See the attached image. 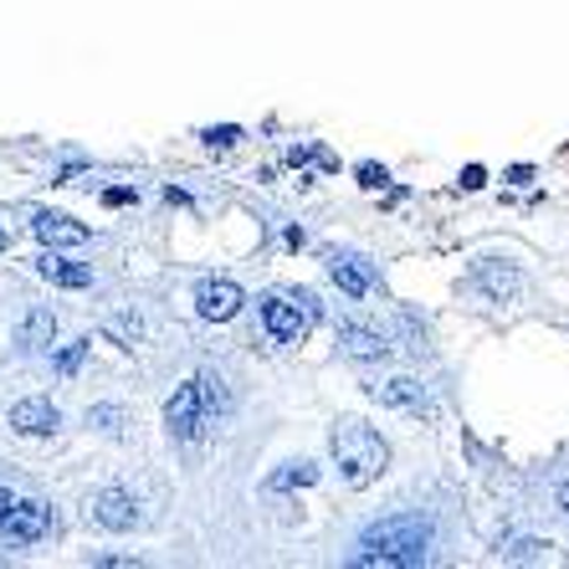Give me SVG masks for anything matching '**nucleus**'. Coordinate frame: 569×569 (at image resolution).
Segmentation results:
<instances>
[{
  "instance_id": "nucleus-18",
  "label": "nucleus",
  "mask_w": 569,
  "mask_h": 569,
  "mask_svg": "<svg viewBox=\"0 0 569 569\" xmlns=\"http://www.w3.org/2000/svg\"><path fill=\"white\" fill-rule=\"evenodd\" d=\"M93 349V339H78V345H67L62 355H57V370L62 375H78V365H82V355Z\"/></svg>"
},
{
  "instance_id": "nucleus-17",
  "label": "nucleus",
  "mask_w": 569,
  "mask_h": 569,
  "mask_svg": "<svg viewBox=\"0 0 569 569\" xmlns=\"http://www.w3.org/2000/svg\"><path fill=\"white\" fill-rule=\"evenodd\" d=\"M88 426H98V431H108V437H119V431H123V411H119V406H93V411H88Z\"/></svg>"
},
{
  "instance_id": "nucleus-23",
  "label": "nucleus",
  "mask_w": 569,
  "mask_h": 569,
  "mask_svg": "<svg viewBox=\"0 0 569 569\" xmlns=\"http://www.w3.org/2000/svg\"><path fill=\"white\" fill-rule=\"evenodd\" d=\"M113 333H123V339L133 345V339H139V318H113ZM129 345H123V349H129Z\"/></svg>"
},
{
  "instance_id": "nucleus-10",
  "label": "nucleus",
  "mask_w": 569,
  "mask_h": 569,
  "mask_svg": "<svg viewBox=\"0 0 569 569\" xmlns=\"http://www.w3.org/2000/svg\"><path fill=\"white\" fill-rule=\"evenodd\" d=\"M31 231H37L47 247H82V241H88V226L62 211H37L31 216Z\"/></svg>"
},
{
  "instance_id": "nucleus-26",
  "label": "nucleus",
  "mask_w": 569,
  "mask_h": 569,
  "mask_svg": "<svg viewBox=\"0 0 569 569\" xmlns=\"http://www.w3.org/2000/svg\"><path fill=\"white\" fill-rule=\"evenodd\" d=\"M11 503H16V492H6V488H0V518L11 513Z\"/></svg>"
},
{
  "instance_id": "nucleus-19",
  "label": "nucleus",
  "mask_w": 569,
  "mask_h": 569,
  "mask_svg": "<svg viewBox=\"0 0 569 569\" xmlns=\"http://www.w3.org/2000/svg\"><path fill=\"white\" fill-rule=\"evenodd\" d=\"M543 549H549V543H539V539H518V543H508L503 555H508V559H539Z\"/></svg>"
},
{
  "instance_id": "nucleus-16",
  "label": "nucleus",
  "mask_w": 569,
  "mask_h": 569,
  "mask_svg": "<svg viewBox=\"0 0 569 569\" xmlns=\"http://www.w3.org/2000/svg\"><path fill=\"white\" fill-rule=\"evenodd\" d=\"M370 396L380 400V406H416V411H421V385H416V380H390V385H375Z\"/></svg>"
},
{
  "instance_id": "nucleus-25",
  "label": "nucleus",
  "mask_w": 569,
  "mask_h": 569,
  "mask_svg": "<svg viewBox=\"0 0 569 569\" xmlns=\"http://www.w3.org/2000/svg\"><path fill=\"white\" fill-rule=\"evenodd\" d=\"M508 180H513V186H529L533 170H529V164H513V170H508Z\"/></svg>"
},
{
  "instance_id": "nucleus-5",
  "label": "nucleus",
  "mask_w": 569,
  "mask_h": 569,
  "mask_svg": "<svg viewBox=\"0 0 569 569\" xmlns=\"http://www.w3.org/2000/svg\"><path fill=\"white\" fill-rule=\"evenodd\" d=\"M52 529H57V513L47 503H37V498H16L11 513L0 518V539L6 543H41Z\"/></svg>"
},
{
  "instance_id": "nucleus-20",
  "label": "nucleus",
  "mask_w": 569,
  "mask_h": 569,
  "mask_svg": "<svg viewBox=\"0 0 569 569\" xmlns=\"http://www.w3.org/2000/svg\"><path fill=\"white\" fill-rule=\"evenodd\" d=\"M241 139V129H231V123H226V129H206V144L211 149H231Z\"/></svg>"
},
{
  "instance_id": "nucleus-14",
  "label": "nucleus",
  "mask_w": 569,
  "mask_h": 569,
  "mask_svg": "<svg viewBox=\"0 0 569 569\" xmlns=\"http://www.w3.org/2000/svg\"><path fill=\"white\" fill-rule=\"evenodd\" d=\"M57 339V313L52 308H31L27 323H21V345L27 349H47Z\"/></svg>"
},
{
  "instance_id": "nucleus-6",
  "label": "nucleus",
  "mask_w": 569,
  "mask_h": 569,
  "mask_svg": "<svg viewBox=\"0 0 569 569\" xmlns=\"http://www.w3.org/2000/svg\"><path fill=\"white\" fill-rule=\"evenodd\" d=\"M241 288L231 278H206L196 288V313L206 318V323H226V318H237L241 313Z\"/></svg>"
},
{
  "instance_id": "nucleus-24",
  "label": "nucleus",
  "mask_w": 569,
  "mask_h": 569,
  "mask_svg": "<svg viewBox=\"0 0 569 569\" xmlns=\"http://www.w3.org/2000/svg\"><path fill=\"white\" fill-rule=\"evenodd\" d=\"M108 206H129V200H139V190H108Z\"/></svg>"
},
{
  "instance_id": "nucleus-2",
  "label": "nucleus",
  "mask_w": 569,
  "mask_h": 569,
  "mask_svg": "<svg viewBox=\"0 0 569 569\" xmlns=\"http://www.w3.org/2000/svg\"><path fill=\"white\" fill-rule=\"evenodd\" d=\"M329 451H333L339 477H345L349 488H370V482H380L385 477V467H390V447H385V437L380 431H370L365 421L333 426Z\"/></svg>"
},
{
  "instance_id": "nucleus-4",
  "label": "nucleus",
  "mask_w": 569,
  "mask_h": 569,
  "mask_svg": "<svg viewBox=\"0 0 569 569\" xmlns=\"http://www.w3.org/2000/svg\"><path fill=\"white\" fill-rule=\"evenodd\" d=\"M313 318H318L313 292H267L262 298V323L278 345H303Z\"/></svg>"
},
{
  "instance_id": "nucleus-12",
  "label": "nucleus",
  "mask_w": 569,
  "mask_h": 569,
  "mask_svg": "<svg viewBox=\"0 0 569 569\" xmlns=\"http://www.w3.org/2000/svg\"><path fill=\"white\" fill-rule=\"evenodd\" d=\"M472 288L482 292V298H492V303H508V298L518 292V272L513 267H503V262H477Z\"/></svg>"
},
{
  "instance_id": "nucleus-11",
  "label": "nucleus",
  "mask_w": 569,
  "mask_h": 569,
  "mask_svg": "<svg viewBox=\"0 0 569 569\" xmlns=\"http://www.w3.org/2000/svg\"><path fill=\"white\" fill-rule=\"evenodd\" d=\"M93 518L103 523V529H113V533H129L133 523H139V503H133L123 488H108V492H98Z\"/></svg>"
},
{
  "instance_id": "nucleus-28",
  "label": "nucleus",
  "mask_w": 569,
  "mask_h": 569,
  "mask_svg": "<svg viewBox=\"0 0 569 569\" xmlns=\"http://www.w3.org/2000/svg\"><path fill=\"white\" fill-rule=\"evenodd\" d=\"M6 247H11V237H6V231H0V252H6Z\"/></svg>"
},
{
  "instance_id": "nucleus-13",
  "label": "nucleus",
  "mask_w": 569,
  "mask_h": 569,
  "mask_svg": "<svg viewBox=\"0 0 569 569\" xmlns=\"http://www.w3.org/2000/svg\"><path fill=\"white\" fill-rule=\"evenodd\" d=\"M37 272L47 282H57V288H88L93 282V272L88 267H78V262H62L57 252H47V257H37Z\"/></svg>"
},
{
  "instance_id": "nucleus-15",
  "label": "nucleus",
  "mask_w": 569,
  "mask_h": 569,
  "mask_svg": "<svg viewBox=\"0 0 569 569\" xmlns=\"http://www.w3.org/2000/svg\"><path fill=\"white\" fill-rule=\"evenodd\" d=\"M318 482V467L313 462H288L282 472L267 477V492H292V488H313Z\"/></svg>"
},
{
  "instance_id": "nucleus-3",
  "label": "nucleus",
  "mask_w": 569,
  "mask_h": 569,
  "mask_svg": "<svg viewBox=\"0 0 569 569\" xmlns=\"http://www.w3.org/2000/svg\"><path fill=\"white\" fill-rule=\"evenodd\" d=\"M211 416H216L211 375H196V380H186L170 396V406H164V426H170L174 441H200V437H206V426H211Z\"/></svg>"
},
{
  "instance_id": "nucleus-9",
  "label": "nucleus",
  "mask_w": 569,
  "mask_h": 569,
  "mask_svg": "<svg viewBox=\"0 0 569 569\" xmlns=\"http://www.w3.org/2000/svg\"><path fill=\"white\" fill-rule=\"evenodd\" d=\"M339 349H345L349 359H359V365H385L390 359V345H385L375 329H365V323H339Z\"/></svg>"
},
{
  "instance_id": "nucleus-7",
  "label": "nucleus",
  "mask_w": 569,
  "mask_h": 569,
  "mask_svg": "<svg viewBox=\"0 0 569 569\" xmlns=\"http://www.w3.org/2000/svg\"><path fill=\"white\" fill-rule=\"evenodd\" d=\"M329 278L339 282L349 298H365V292H375V262L370 257H359V252H333L329 257Z\"/></svg>"
},
{
  "instance_id": "nucleus-27",
  "label": "nucleus",
  "mask_w": 569,
  "mask_h": 569,
  "mask_svg": "<svg viewBox=\"0 0 569 569\" xmlns=\"http://www.w3.org/2000/svg\"><path fill=\"white\" fill-rule=\"evenodd\" d=\"M559 508L569 513V482H559Z\"/></svg>"
},
{
  "instance_id": "nucleus-21",
  "label": "nucleus",
  "mask_w": 569,
  "mask_h": 569,
  "mask_svg": "<svg viewBox=\"0 0 569 569\" xmlns=\"http://www.w3.org/2000/svg\"><path fill=\"white\" fill-rule=\"evenodd\" d=\"M385 180H390V174H385L380 164H359V186H365V190H380Z\"/></svg>"
},
{
  "instance_id": "nucleus-8",
  "label": "nucleus",
  "mask_w": 569,
  "mask_h": 569,
  "mask_svg": "<svg viewBox=\"0 0 569 569\" xmlns=\"http://www.w3.org/2000/svg\"><path fill=\"white\" fill-rule=\"evenodd\" d=\"M57 426H62V411L52 400H16L11 406V431L21 437H52Z\"/></svg>"
},
{
  "instance_id": "nucleus-1",
  "label": "nucleus",
  "mask_w": 569,
  "mask_h": 569,
  "mask_svg": "<svg viewBox=\"0 0 569 569\" xmlns=\"http://www.w3.org/2000/svg\"><path fill=\"white\" fill-rule=\"evenodd\" d=\"M431 539H437V529H431V518L421 513H390L380 518V523H370V529L359 533L355 555H349V565L359 569H416L431 559Z\"/></svg>"
},
{
  "instance_id": "nucleus-22",
  "label": "nucleus",
  "mask_w": 569,
  "mask_h": 569,
  "mask_svg": "<svg viewBox=\"0 0 569 569\" xmlns=\"http://www.w3.org/2000/svg\"><path fill=\"white\" fill-rule=\"evenodd\" d=\"M488 186V170H482V164H467L462 170V190H482Z\"/></svg>"
}]
</instances>
